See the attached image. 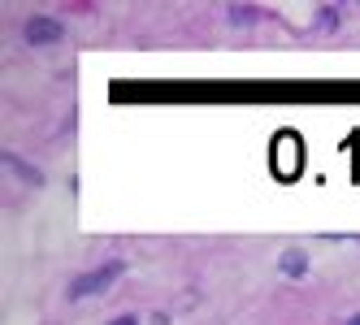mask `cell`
Here are the masks:
<instances>
[{
	"label": "cell",
	"mask_w": 360,
	"mask_h": 325,
	"mask_svg": "<svg viewBox=\"0 0 360 325\" xmlns=\"http://www.w3.org/2000/svg\"><path fill=\"white\" fill-rule=\"evenodd\" d=\"M53 39H61V22H53V18L27 22V44H53Z\"/></svg>",
	"instance_id": "2"
},
{
	"label": "cell",
	"mask_w": 360,
	"mask_h": 325,
	"mask_svg": "<svg viewBox=\"0 0 360 325\" xmlns=\"http://www.w3.org/2000/svg\"><path fill=\"white\" fill-rule=\"evenodd\" d=\"M304 269H308V265H304V252H287V256H282V273H291V278H300Z\"/></svg>",
	"instance_id": "3"
},
{
	"label": "cell",
	"mask_w": 360,
	"mask_h": 325,
	"mask_svg": "<svg viewBox=\"0 0 360 325\" xmlns=\"http://www.w3.org/2000/svg\"><path fill=\"white\" fill-rule=\"evenodd\" d=\"M347 325H360V317H352V321H347Z\"/></svg>",
	"instance_id": "5"
},
{
	"label": "cell",
	"mask_w": 360,
	"mask_h": 325,
	"mask_svg": "<svg viewBox=\"0 0 360 325\" xmlns=\"http://www.w3.org/2000/svg\"><path fill=\"white\" fill-rule=\"evenodd\" d=\"M113 325H139V321H135V317H117Z\"/></svg>",
	"instance_id": "4"
},
{
	"label": "cell",
	"mask_w": 360,
	"mask_h": 325,
	"mask_svg": "<svg viewBox=\"0 0 360 325\" xmlns=\"http://www.w3.org/2000/svg\"><path fill=\"white\" fill-rule=\"evenodd\" d=\"M117 273H122V260H109V265H100V269H91V273H79V278L70 282V299H87V295L109 291Z\"/></svg>",
	"instance_id": "1"
}]
</instances>
